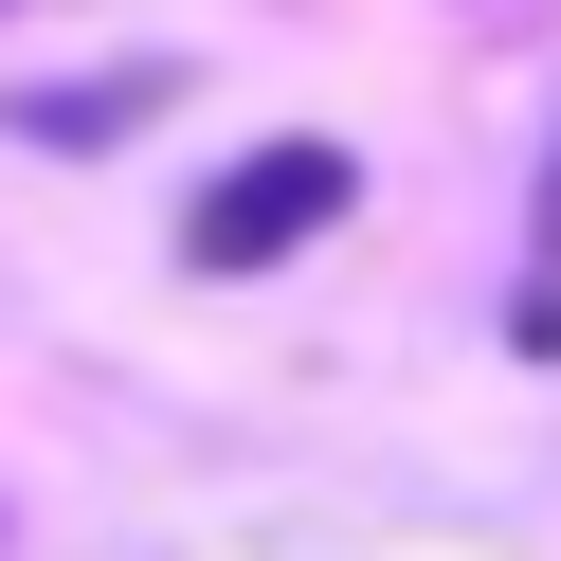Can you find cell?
<instances>
[{
	"label": "cell",
	"mask_w": 561,
	"mask_h": 561,
	"mask_svg": "<svg viewBox=\"0 0 561 561\" xmlns=\"http://www.w3.org/2000/svg\"><path fill=\"white\" fill-rule=\"evenodd\" d=\"M344 199H363V163H344L327 127H272V146H236L218 182L182 199V272H272V254H308Z\"/></svg>",
	"instance_id": "cell-1"
},
{
	"label": "cell",
	"mask_w": 561,
	"mask_h": 561,
	"mask_svg": "<svg viewBox=\"0 0 561 561\" xmlns=\"http://www.w3.org/2000/svg\"><path fill=\"white\" fill-rule=\"evenodd\" d=\"M163 91H182V73H55V91H19V146H55V163H73V146H127Z\"/></svg>",
	"instance_id": "cell-2"
},
{
	"label": "cell",
	"mask_w": 561,
	"mask_h": 561,
	"mask_svg": "<svg viewBox=\"0 0 561 561\" xmlns=\"http://www.w3.org/2000/svg\"><path fill=\"white\" fill-rule=\"evenodd\" d=\"M525 236H543V272H561V146H543V199H525Z\"/></svg>",
	"instance_id": "cell-3"
}]
</instances>
